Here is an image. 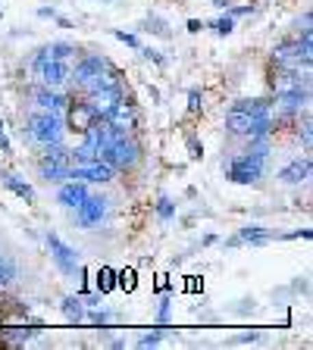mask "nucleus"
<instances>
[{
	"label": "nucleus",
	"mask_w": 313,
	"mask_h": 350,
	"mask_svg": "<svg viewBox=\"0 0 313 350\" xmlns=\"http://www.w3.org/2000/svg\"><path fill=\"white\" fill-rule=\"evenodd\" d=\"M103 88H123V72H119L113 63H107L101 69V72L95 75V79L88 81L85 91H103Z\"/></svg>",
	"instance_id": "17"
},
{
	"label": "nucleus",
	"mask_w": 313,
	"mask_h": 350,
	"mask_svg": "<svg viewBox=\"0 0 313 350\" xmlns=\"http://www.w3.org/2000/svg\"><path fill=\"white\" fill-rule=\"evenodd\" d=\"M0 153H13V147H10V138H7V125H3V119H0Z\"/></svg>",
	"instance_id": "30"
},
{
	"label": "nucleus",
	"mask_w": 313,
	"mask_h": 350,
	"mask_svg": "<svg viewBox=\"0 0 313 350\" xmlns=\"http://www.w3.org/2000/svg\"><path fill=\"white\" fill-rule=\"evenodd\" d=\"M235 341H238V344H248V341H260V335H257V332H251V335H238V338H235Z\"/></svg>",
	"instance_id": "38"
},
{
	"label": "nucleus",
	"mask_w": 313,
	"mask_h": 350,
	"mask_svg": "<svg viewBox=\"0 0 313 350\" xmlns=\"http://www.w3.org/2000/svg\"><path fill=\"white\" fill-rule=\"evenodd\" d=\"M213 7H219V10H229V7H232V0H213Z\"/></svg>",
	"instance_id": "40"
},
{
	"label": "nucleus",
	"mask_w": 313,
	"mask_h": 350,
	"mask_svg": "<svg viewBox=\"0 0 313 350\" xmlns=\"http://www.w3.org/2000/svg\"><path fill=\"white\" fill-rule=\"evenodd\" d=\"M73 53H75L73 44H66V41H53V44H47V47H41V51H38L35 63H41V59H69Z\"/></svg>",
	"instance_id": "20"
},
{
	"label": "nucleus",
	"mask_w": 313,
	"mask_h": 350,
	"mask_svg": "<svg viewBox=\"0 0 313 350\" xmlns=\"http://www.w3.org/2000/svg\"><path fill=\"white\" fill-rule=\"evenodd\" d=\"M38 16H41V19H57V10H51V7H41V10H38Z\"/></svg>",
	"instance_id": "36"
},
{
	"label": "nucleus",
	"mask_w": 313,
	"mask_h": 350,
	"mask_svg": "<svg viewBox=\"0 0 313 350\" xmlns=\"http://www.w3.org/2000/svg\"><path fill=\"white\" fill-rule=\"evenodd\" d=\"M35 72L44 88H63L66 81H69V66H66V59H41V63H35Z\"/></svg>",
	"instance_id": "11"
},
{
	"label": "nucleus",
	"mask_w": 313,
	"mask_h": 350,
	"mask_svg": "<svg viewBox=\"0 0 313 350\" xmlns=\"http://www.w3.org/2000/svg\"><path fill=\"white\" fill-rule=\"evenodd\" d=\"M204 29V22H197V19H188V31H201Z\"/></svg>",
	"instance_id": "39"
},
{
	"label": "nucleus",
	"mask_w": 313,
	"mask_h": 350,
	"mask_svg": "<svg viewBox=\"0 0 313 350\" xmlns=\"http://www.w3.org/2000/svg\"><path fill=\"white\" fill-rule=\"evenodd\" d=\"M69 178H79V182H85V185H107V182H113V166H107L103 160L75 163Z\"/></svg>",
	"instance_id": "9"
},
{
	"label": "nucleus",
	"mask_w": 313,
	"mask_h": 350,
	"mask_svg": "<svg viewBox=\"0 0 313 350\" xmlns=\"http://www.w3.org/2000/svg\"><path fill=\"white\" fill-rule=\"evenodd\" d=\"M145 57H147V59H153V63H160V66H163L160 51H153V47H145Z\"/></svg>",
	"instance_id": "35"
},
{
	"label": "nucleus",
	"mask_w": 313,
	"mask_h": 350,
	"mask_svg": "<svg viewBox=\"0 0 313 350\" xmlns=\"http://www.w3.org/2000/svg\"><path fill=\"white\" fill-rule=\"evenodd\" d=\"M310 178V157H304V160H292L288 166L279 172V182L285 185H301Z\"/></svg>",
	"instance_id": "18"
},
{
	"label": "nucleus",
	"mask_w": 313,
	"mask_h": 350,
	"mask_svg": "<svg viewBox=\"0 0 313 350\" xmlns=\"http://www.w3.org/2000/svg\"><path fill=\"white\" fill-rule=\"evenodd\" d=\"M263 169H266V160L248 150V153H241V157H235V160L229 163L226 178L235 182V185H254V182L263 178Z\"/></svg>",
	"instance_id": "5"
},
{
	"label": "nucleus",
	"mask_w": 313,
	"mask_h": 350,
	"mask_svg": "<svg viewBox=\"0 0 313 350\" xmlns=\"http://www.w3.org/2000/svg\"><path fill=\"white\" fill-rule=\"evenodd\" d=\"M157 216H160L163 222H169V219L175 216V204L169 197H160V200H157Z\"/></svg>",
	"instance_id": "26"
},
{
	"label": "nucleus",
	"mask_w": 313,
	"mask_h": 350,
	"mask_svg": "<svg viewBox=\"0 0 313 350\" xmlns=\"http://www.w3.org/2000/svg\"><path fill=\"white\" fill-rule=\"evenodd\" d=\"M25 138L38 147H51V144H63L66 138V125L60 119V113H35V116L25 119Z\"/></svg>",
	"instance_id": "2"
},
{
	"label": "nucleus",
	"mask_w": 313,
	"mask_h": 350,
	"mask_svg": "<svg viewBox=\"0 0 313 350\" xmlns=\"http://www.w3.org/2000/svg\"><path fill=\"white\" fill-rule=\"evenodd\" d=\"M101 160L107 163V166H113V169H123V172H129V169L138 166L141 147H138V141L132 138L129 131H116V135H113V141L103 147Z\"/></svg>",
	"instance_id": "3"
},
{
	"label": "nucleus",
	"mask_w": 313,
	"mask_h": 350,
	"mask_svg": "<svg viewBox=\"0 0 313 350\" xmlns=\"http://www.w3.org/2000/svg\"><path fill=\"white\" fill-rule=\"evenodd\" d=\"M301 138H304V147L310 150V141H313V135H310V122H304V131H301Z\"/></svg>",
	"instance_id": "37"
},
{
	"label": "nucleus",
	"mask_w": 313,
	"mask_h": 350,
	"mask_svg": "<svg viewBox=\"0 0 313 350\" xmlns=\"http://www.w3.org/2000/svg\"><path fill=\"white\" fill-rule=\"evenodd\" d=\"M103 119H107V122L113 125L116 131H135V129H138V109L132 107L125 97H123V100H119L113 109H110Z\"/></svg>",
	"instance_id": "13"
},
{
	"label": "nucleus",
	"mask_w": 313,
	"mask_h": 350,
	"mask_svg": "<svg viewBox=\"0 0 313 350\" xmlns=\"http://www.w3.org/2000/svg\"><path fill=\"white\" fill-rule=\"evenodd\" d=\"M113 38H116V41H123L125 47H138V38L129 35V31H113Z\"/></svg>",
	"instance_id": "29"
},
{
	"label": "nucleus",
	"mask_w": 313,
	"mask_h": 350,
	"mask_svg": "<svg viewBox=\"0 0 313 350\" xmlns=\"http://www.w3.org/2000/svg\"><path fill=\"white\" fill-rule=\"evenodd\" d=\"M254 13V3H248V7H229V16L232 19H238V16H251Z\"/></svg>",
	"instance_id": "33"
},
{
	"label": "nucleus",
	"mask_w": 313,
	"mask_h": 350,
	"mask_svg": "<svg viewBox=\"0 0 313 350\" xmlns=\"http://www.w3.org/2000/svg\"><path fill=\"white\" fill-rule=\"evenodd\" d=\"M60 310H63L66 322H82L85 319V300L75 294V297H66L63 304H60Z\"/></svg>",
	"instance_id": "21"
},
{
	"label": "nucleus",
	"mask_w": 313,
	"mask_h": 350,
	"mask_svg": "<svg viewBox=\"0 0 313 350\" xmlns=\"http://www.w3.org/2000/svg\"><path fill=\"white\" fill-rule=\"evenodd\" d=\"M88 194H91V191H88V185L79 182V178H73V182H63V185H60L57 204L63 206V210H75V206H79Z\"/></svg>",
	"instance_id": "15"
},
{
	"label": "nucleus",
	"mask_w": 313,
	"mask_h": 350,
	"mask_svg": "<svg viewBox=\"0 0 313 350\" xmlns=\"http://www.w3.org/2000/svg\"><path fill=\"white\" fill-rule=\"evenodd\" d=\"M188 109H191V113H197V109H201V91H197V88H191V91H188Z\"/></svg>",
	"instance_id": "32"
},
{
	"label": "nucleus",
	"mask_w": 313,
	"mask_h": 350,
	"mask_svg": "<svg viewBox=\"0 0 313 350\" xmlns=\"http://www.w3.org/2000/svg\"><path fill=\"white\" fill-rule=\"evenodd\" d=\"M210 29L216 31L219 38H229V35H232V31H235V19L226 13V16H219V19H213V22H210Z\"/></svg>",
	"instance_id": "25"
},
{
	"label": "nucleus",
	"mask_w": 313,
	"mask_h": 350,
	"mask_svg": "<svg viewBox=\"0 0 313 350\" xmlns=\"http://www.w3.org/2000/svg\"><path fill=\"white\" fill-rule=\"evenodd\" d=\"M95 122H97V116H95V109L88 107V100H69V107H66V125H69V131L85 135Z\"/></svg>",
	"instance_id": "10"
},
{
	"label": "nucleus",
	"mask_w": 313,
	"mask_h": 350,
	"mask_svg": "<svg viewBox=\"0 0 313 350\" xmlns=\"http://www.w3.org/2000/svg\"><path fill=\"white\" fill-rule=\"evenodd\" d=\"M0 178H3V185H7L16 197H22L25 204H35V188H32L25 178H19V175H13V172H3Z\"/></svg>",
	"instance_id": "19"
},
{
	"label": "nucleus",
	"mask_w": 313,
	"mask_h": 350,
	"mask_svg": "<svg viewBox=\"0 0 313 350\" xmlns=\"http://www.w3.org/2000/svg\"><path fill=\"white\" fill-rule=\"evenodd\" d=\"M273 116L270 100H238L226 116V131L235 135V138H270L273 135Z\"/></svg>",
	"instance_id": "1"
},
{
	"label": "nucleus",
	"mask_w": 313,
	"mask_h": 350,
	"mask_svg": "<svg viewBox=\"0 0 313 350\" xmlns=\"http://www.w3.org/2000/svg\"><path fill=\"white\" fill-rule=\"evenodd\" d=\"M85 319L91 322V325H107L110 313H107V310H91V313H85Z\"/></svg>",
	"instance_id": "27"
},
{
	"label": "nucleus",
	"mask_w": 313,
	"mask_h": 350,
	"mask_svg": "<svg viewBox=\"0 0 313 350\" xmlns=\"http://www.w3.org/2000/svg\"><path fill=\"white\" fill-rule=\"evenodd\" d=\"M35 103L44 109V113H63L69 107V97L60 94L57 88H38L35 91Z\"/></svg>",
	"instance_id": "16"
},
{
	"label": "nucleus",
	"mask_w": 313,
	"mask_h": 350,
	"mask_svg": "<svg viewBox=\"0 0 313 350\" xmlns=\"http://www.w3.org/2000/svg\"><path fill=\"white\" fill-rule=\"evenodd\" d=\"M116 288L119 291H135V288H138V272L132 269V266L129 269H119L116 272Z\"/></svg>",
	"instance_id": "23"
},
{
	"label": "nucleus",
	"mask_w": 313,
	"mask_h": 350,
	"mask_svg": "<svg viewBox=\"0 0 313 350\" xmlns=\"http://www.w3.org/2000/svg\"><path fill=\"white\" fill-rule=\"evenodd\" d=\"M16 282V262L10 256H0V291Z\"/></svg>",
	"instance_id": "24"
},
{
	"label": "nucleus",
	"mask_w": 313,
	"mask_h": 350,
	"mask_svg": "<svg viewBox=\"0 0 313 350\" xmlns=\"http://www.w3.org/2000/svg\"><path fill=\"white\" fill-rule=\"evenodd\" d=\"M38 172L47 185H63L69 182V172H73V153L63 144H51L44 147L41 163H38Z\"/></svg>",
	"instance_id": "4"
},
{
	"label": "nucleus",
	"mask_w": 313,
	"mask_h": 350,
	"mask_svg": "<svg viewBox=\"0 0 313 350\" xmlns=\"http://www.w3.org/2000/svg\"><path fill=\"white\" fill-rule=\"evenodd\" d=\"M107 63H110L107 57H101V53H91V57H85V59H79V63H75V69L69 72V81H75V88H88V81L95 79V75L101 72Z\"/></svg>",
	"instance_id": "12"
},
{
	"label": "nucleus",
	"mask_w": 313,
	"mask_h": 350,
	"mask_svg": "<svg viewBox=\"0 0 313 350\" xmlns=\"http://www.w3.org/2000/svg\"><path fill=\"white\" fill-rule=\"evenodd\" d=\"M188 153L195 157V160H197V157H204V147L197 144V138H188Z\"/></svg>",
	"instance_id": "34"
},
{
	"label": "nucleus",
	"mask_w": 313,
	"mask_h": 350,
	"mask_svg": "<svg viewBox=\"0 0 313 350\" xmlns=\"http://www.w3.org/2000/svg\"><path fill=\"white\" fill-rule=\"evenodd\" d=\"M97 291L101 294L116 291V269H110V266H101V269H97Z\"/></svg>",
	"instance_id": "22"
},
{
	"label": "nucleus",
	"mask_w": 313,
	"mask_h": 350,
	"mask_svg": "<svg viewBox=\"0 0 313 350\" xmlns=\"http://www.w3.org/2000/svg\"><path fill=\"white\" fill-rule=\"evenodd\" d=\"M157 322H160V325H166V322H169V297L160 300V310H157Z\"/></svg>",
	"instance_id": "31"
},
{
	"label": "nucleus",
	"mask_w": 313,
	"mask_h": 350,
	"mask_svg": "<svg viewBox=\"0 0 313 350\" xmlns=\"http://www.w3.org/2000/svg\"><path fill=\"white\" fill-rule=\"evenodd\" d=\"M123 100V88H103V91H88V107L95 109V116L103 119L110 109Z\"/></svg>",
	"instance_id": "14"
},
{
	"label": "nucleus",
	"mask_w": 313,
	"mask_h": 350,
	"mask_svg": "<svg viewBox=\"0 0 313 350\" xmlns=\"http://www.w3.org/2000/svg\"><path fill=\"white\" fill-rule=\"evenodd\" d=\"M107 210H110V200H107V197L88 194L85 200L75 206V222H79L82 228H95V226H101V222H103Z\"/></svg>",
	"instance_id": "8"
},
{
	"label": "nucleus",
	"mask_w": 313,
	"mask_h": 350,
	"mask_svg": "<svg viewBox=\"0 0 313 350\" xmlns=\"http://www.w3.org/2000/svg\"><path fill=\"white\" fill-rule=\"evenodd\" d=\"M47 250H51V260L57 262V269L63 272V275H79L82 254L75 247H69L60 234H47Z\"/></svg>",
	"instance_id": "6"
},
{
	"label": "nucleus",
	"mask_w": 313,
	"mask_h": 350,
	"mask_svg": "<svg viewBox=\"0 0 313 350\" xmlns=\"http://www.w3.org/2000/svg\"><path fill=\"white\" fill-rule=\"evenodd\" d=\"M307 100H310V88H292V91H279L270 109L276 119H292L307 107Z\"/></svg>",
	"instance_id": "7"
},
{
	"label": "nucleus",
	"mask_w": 313,
	"mask_h": 350,
	"mask_svg": "<svg viewBox=\"0 0 313 350\" xmlns=\"http://www.w3.org/2000/svg\"><path fill=\"white\" fill-rule=\"evenodd\" d=\"M160 338H163V332H151V335L138 338V347H157V344H160Z\"/></svg>",
	"instance_id": "28"
}]
</instances>
